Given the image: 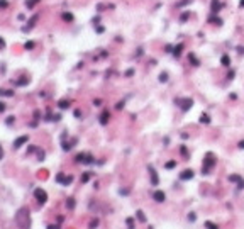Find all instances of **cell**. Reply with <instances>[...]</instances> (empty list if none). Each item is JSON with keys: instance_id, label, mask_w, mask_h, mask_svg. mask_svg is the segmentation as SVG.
Here are the masks:
<instances>
[{"instance_id": "obj_26", "label": "cell", "mask_w": 244, "mask_h": 229, "mask_svg": "<svg viewBox=\"0 0 244 229\" xmlns=\"http://www.w3.org/2000/svg\"><path fill=\"white\" fill-rule=\"evenodd\" d=\"M188 58H190V60H192V65H195V66H197V65H198V60H197V58H195V54H190Z\"/></svg>"}, {"instance_id": "obj_23", "label": "cell", "mask_w": 244, "mask_h": 229, "mask_svg": "<svg viewBox=\"0 0 244 229\" xmlns=\"http://www.w3.org/2000/svg\"><path fill=\"white\" fill-rule=\"evenodd\" d=\"M15 83H17V85H26V83H29V78L26 76V78H22V80H17Z\"/></svg>"}, {"instance_id": "obj_2", "label": "cell", "mask_w": 244, "mask_h": 229, "mask_svg": "<svg viewBox=\"0 0 244 229\" xmlns=\"http://www.w3.org/2000/svg\"><path fill=\"white\" fill-rule=\"evenodd\" d=\"M215 165V158H214V155L212 153H209V155L203 158V166H202V173H210V170H212V166Z\"/></svg>"}, {"instance_id": "obj_15", "label": "cell", "mask_w": 244, "mask_h": 229, "mask_svg": "<svg viewBox=\"0 0 244 229\" xmlns=\"http://www.w3.org/2000/svg\"><path fill=\"white\" fill-rule=\"evenodd\" d=\"M210 22L212 24H217V26H222V19L220 17H210Z\"/></svg>"}, {"instance_id": "obj_29", "label": "cell", "mask_w": 244, "mask_h": 229, "mask_svg": "<svg viewBox=\"0 0 244 229\" xmlns=\"http://www.w3.org/2000/svg\"><path fill=\"white\" fill-rule=\"evenodd\" d=\"M24 46H26V49H32V48L36 46V44H34L32 41H29V42H26V44H24Z\"/></svg>"}, {"instance_id": "obj_9", "label": "cell", "mask_w": 244, "mask_h": 229, "mask_svg": "<svg viewBox=\"0 0 244 229\" xmlns=\"http://www.w3.org/2000/svg\"><path fill=\"white\" fill-rule=\"evenodd\" d=\"M149 175H151V183H153V185H158V175H156V171H154L153 166L149 168Z\"/></svg>"}, {"instance_id": "obj_12", "label": "cell", "mask_w": 244, "mask_h": 229, "mask_svg": "<svg viewBox=\"0 0 244 229\" xmlns=\"http://www.w3.org/2000/svg\"><path fill=\"white\" fill-rule=\"evenodd\" d=\"M66 207H68L70 210H73V209H75V199H73V197H70V199L66 200Z\"/></svg>"}, {"instance_id": "obj_25", "label": "cell", "mask_w": 244, "mask_h": 229, "mask_svg": "<svg viewBox=\"0 0 244 229\" xmlns=\"http://www.w3.org/2000/svg\"><path fill=\"white\" fill-rule=\"evenodd\" d=\"M164 166H166V168H168V170L175 168V166H176V161H168V163H166V165H164Z\"/></svg>"}, {"instance_id": "obj_8", "label": "cell", "mask_w": 244, "mask_h": 229, "mask_svg": "<svg viewBox=\"0 0 244 229\" xmlns=\"http://www.w3.org/2000/svg\"><path fill=\"white\" fill-rule=\"evenodd\" d=\"M180 178H182V180H192V178H193V171H192V170H185V171L180 173Z\"/></svg>"}, {"instance_id": "obj_1", "label": "cell", "mask_w": 244, "mask_h": 229, "mask_svg": "<svg viewBox=\"0 0 244 229\" xmlns=\"http://www.w3.org/2000/svg\"><path fill=\"white\" fill-rule=\"evenodd\" d=\"M15 224L19 226V229H29L31 228V214L27 207H20L15 212Z\"/></svg>"}, {"instance_id": "obj_31", "label": "cell", "mask_w": 244, "mask_h": 229, "mask_svg": "<svg viewBox=\"0 0 244 229\" xmlns=\"http://www.w3.org/2000/svg\"><path fill=\"white\" fill-rule=\"evenodd\" d=\"M205 226H207V229H219V228L215 226V224H212V223H207Z\"/></svg>"}, {"instance_id": "obj_5", "label": "cell", "mask_w": 244, "mask_h": 229, "mask_svg": "<svg viewBox=\"0 0 244 229\" xmlns=\"http://www.w3.org/2000/svg\"><path fill=\"white\" fill-rule=\"evenodd\" d=\"M27 141H29V136H20V138H17V139L14 141V148H15V149L20 148V146H22L24 143H27Z\"/></svg>"}, {"instance_id": "obj_16", "label": "cell", "mask_w": 244, "mask_h": 229, "mask_svg": "<svg viewBox=\"0 0 244 229\" xmlns=\"http://www.w3.org/2000/svg\"><path fill=\"white\" fill-rule=\"evenodd\" d=\"M95 160H93V156L92 155H87L85 156V160H83V163H85V165H90V163H93Z\"/></svg>"}, {"instance_id": "obj_10", "label": "cell", "mask_w": 244, "mask_h": 229, "mask_svg": "<svg viewBox=\"0 0 244 229\" xmlns=\"http://www.w3.org/2000/svg\"><path fill=\"white\" fill-rule=\"evenodd\" d=\"M108 117H110V114H108V110H105V112H102V115H100V124L102 126H105L108 122Z\"/></svg>"}, {"instance_id": "obj_36", "label": "cell", "mask_w": 244, "mask_h": 229, "mask_svg": "<svg viewBox=\"0 0 244 229\" xmlns=\"http://www.w3.org/2000/svg\"><path fill=\"white\" fill-rule=\"evenodd\" d=\"M4 110H5V104H2V102H0V112H4Z\"/></svg>"}, {"instance_id": "obj_39", "label": "cell", "mask_w": 244, "mask_h": 229, "mask_svg": "<svg viewBox=\"0 0 244 229\" xmlns=\"http://www.w3.org/2000/svg\"><path fill=\"white\" fill-rule=\"evenodd\" d=\"M4 46H5V41H4L2 37H0V48H4Z\"/></svg>"}, {"instance_id": "obj_27", "label": "cell", "mask_w": 244, "mask_h": 229, "mask_svg": "<svg viewBox=\"0 0 244 229\" xmlns=\"http://www.w3.org/2000/svg\"><path fill=\"white\" fill-rule=\"evenodd\" d=\"M63 19H65V20H70V22H71V20H73V15H71V14H63Z\"/></svg>"}, {"instance_id": "obj_40", "label": "cell", "mask_w": 244, "mask_h": 229, "mask_svg": "<svg viewBox=\"0 0 244 229\" xmlns=\"http://www.w3.org/2000/svg\"><path fill=\"white\" fill-rule=\"evenodd\" d=\"M4 158V149H2V146H0V160Z\"/></svg>"}, {"instance_id": "obj_18", "label": "cell", "mask_w": 244, "mask_h": 229, "mask_svg": "<svg viewBox=\"0 0 244 229\" xmlns=\"http://www.w3.org/2000/svg\"><path fill=\"white\" fill-rule=\"evenodd\" d=\"M136 214H137V219H139L141 223H146V217H144V214H142V210H137Z\"/></svg>"}, {"instance_id": "obj_7", "label": "cell", "mask_w": 244, "mask_h": 229, "mask_svg": "<svg viewBox=\"0 0 244 229\" xmlns=\"http://www.w3.org/2000/svg\"><path fill=\"white\" fill-rule=\"evenodd\" d=\"M153 199H154L156 202H164L166 195H164V192H161V190H156L154 194H153Z\"/></svg>"}, {"instance_id": "obj_38", "label": "cell", "mask_w": 244, "mask_h": 229, "mask_svg": "<svg viewBox=\"0 0 244 229\" xmlns=\"http://www.w3.org/2000/svg\"><path fill=\"white\" fill-rule=\"evenodd\" d=\"M12 122H14V117H9V119H7V124H9V126H10Z\"/></svg>"}, {"instance_id": "obj_24", "label": "cell", "mask_w": 244, "mask_h": 229, "mask_svg": "<svg viewBox=\"0 0 244 229\" xmlns=\"http://www.w3.org/2000/svg\"><path fill=\"white\" fill-rule=\"evenodd\" d=\"M97 226H98V219H93V221L90 223V226H88V228H90V229H95Z\"/></svg>"}, {"instance_id": "obj_11", "label": "cell", "mask_w": 244, "mask_h": 229, "mask_svg": "<svg viewBox=\"0 0 244 229\" xmlns=\"http://www.w3.org/2000/svg\"><path fill=\"white\" fill-rule=\"evenodd\" d=\"M0 95H4V97H12V95H14V90H9V88H2V90H0Z\"/></svg>"}, {"instance_id": "obj_30", "label": "cell", "mask_w": 244, "mask_h": 229, "mask_svg": "<svg viewBox=\"0 0 244 229\" xmlns=\"http://www.w3.org/2000/svg\"><path fill=\"white\" fill-rule=\"evenodd\" d=\"M159 81H168V75L161 73V75H159Z\"/></svg>"}, {"instance_id": "obj_37", "label": "cell", "mask_w": 244, "mask_h": 229, "mask_svg": "<svg viewBox=\"0 0 244 229\" xmlns=\"http://www.w3.org/2000/svg\"><path fill=\"white\" fill-rule=\"evenodd\" d=\"M93 104H95V105H102V100H100V99H97V100H93Z\"/></svg>"}, {"instance_id": "obj_3", "label": "cell", "mask_w": 244, "mask_h": 229, "mask_svg": "<svg viewBox=\"0 0 244 229\" xmlns=\"http://www.w3.org/2000/svg\"><path fill=\"white\" fill-rule=\"evenodd\" d=\"M175 104L178 105V107L182 109L183 112H187L188 109H192V105H193V100L192 99H176Z\"/></svg>"}, {"instance_id": "obj_33", "label": "cell", "mask_w": 244, "mask_h": 229, "mask_svg": "<svg viewBox=\"0 0 244 229\" xmlns=\"http://www.w3.org/2000/svg\"><path fill=\"white\" fill-rule=\"evenodd\" d=\"M90 173H85V175H83V178H81V182H88V178H90Z\"/></svg>"}, {"instance_id": "obj_42", "label": "cell", "mask_w": 244, "mask_h": 229, "mask_svg": "<svg viewBox=\"0 0 244 229\" xmlns=\"http://www.w3.org/2000/svg\"><path fill=\"white\" fill-rule=\"evenodd\" d=\"M239 148H241V149H244V141H241V143H239Z\"/></svg>"}, {"instance_id": "obj_14", "label": "cell", "mask_w": 244, "mask_h": 229, "mask_svg": "<svg viewBox=\"0 0 244 229\" xmlns=\"http://www.w3.org/2000/svg\"><path fill=\"white\" fill-rule=\"evenodd\" d=\"M182 49H183V44H178V46L175 48V51H173V54H175L176 58H178V56L182 54Z\"/></svg>"}, {"instance_id": "obj_4", "label": "cell", "mask_w": 244, "mask_h": 229, "mask_svg": "<svg viewBox=\"0 0 244 229\" xmlns=\"http://www.w3.org/2000/svg\"><path fill=\"white\" fill-rule=\"evenodd\" d=\"M34 197L37 199V202H39L41 205L47 202V194L42 189H36V190H34Z\"/></svg>"}, {"instance_id": "obj_32", "label": "cell", "mask_w": 244, "mask_h": 229, "mask_svg": "<svg viewBox=\"0 0 244 229\" xmlns=\"http://www.w3.org/2000/svg\"><path fill=\"white\" fill-rule=\"evenodd\" d=\"M188 15H190L188 12H185V14H183V15H182V17H180V20H182V22H185V20L188 19Z\"/></svg>"}, {"instance_id": "obj_19", "label": "cell", "mask_w": 244, "mask_h": 229, "mask_svg": "<svg viewBox=\"0 0 244 229\" xmlns=\"http://www.w3.org/2000/svg\"><path fill=\"white\" fill-rule=\"evenodd\" d=\"M37 2H39V0H29V2H26V7H27V9H32Z\"/></svg>"}, {"instance_id": "obj_17", "label": "cell", "mask_w": 244, "mask_h": 229, "mask_svg": "<svg viewBox=\"0 0 244 229\" xmlns=\"http://www.w3.org/2000/svg\"><path fill=\"white\" fill-rule=\"evenodd\" d=\"M200 122H205V124H209V122H210V117H209L207 114H202V115H200Z\"/></svg>"}, {"instance_id": "obj_28", "label": "cell", "mask_w": 244, "mask_h": 229, "mask_svg": "<svg viewBox=\"0 0 244 229\" xmlns=\"http://www.w3.org/2000/svg\"><path fill=\"white\" fill-rule=\"evenodd\" d=\"M9 7V2L7 0H0V9H7Z\"/></svg>"}, {"instance_id": "obj_41", "label": "cell", "mask_w": 244, "mask_h": 229, "mask_svg": "<svg viewBox=\"0 0 244 229\" xmlns=\"http://www.w3.org/2000/svg\"><path fill=\"white\" fill-rule=\"evenodd\" d=\"M239 7H241V9H244V0H241V2H239Z\"/></svg>"}, {"instance_id": "obj_13", "label": "cell", "mask_w": 244, "mask_h": 229, "mask_svg": "<svg viewBox=\"0 0 244 229\" xmlns=\"http://www.w3.org/2000/svg\"><path fill=\"white\" fill-rule=\"evenodd\" d=\"M220 61H222V65H224V66H229V65H230V58L227 56V54H224L222 58H220Z\"/></svg>"}, {"instance_id": "obj_34", "label": "cell", "mask_w": 244, "mask_h": 229, "mask_svg": "<svg viewBox=\"0 0 244 229\" xmlns=\"http://www.w3.org/2000/svg\"><path fill=\"white\" fill-rule=\"evenodd\" d=\"M127 224H129V229H134V226H132V224H134V221H132L131 217L127 219Z\"/></svg>"}, {"instance_id": "obj_20", "label": "cell", "mask_w": 244, "mask_h": 229, "mask_svg": "<svg viewBox=\"0 0 244 229\" xmlns=\"http://www.w3.org/2000/svg\"><path fill=\"white\" fill-rule=\"evenodd\" d=\"M85 156H87V155H85V153H80V155H76V161H78V163H83V160H85Z\"/></svg>"}, {"instance_id": "obj_22", "label": "cell", "mask_w": 244, "mask_h": 229, "mask_svg": "<svg viewBox=\"0 0 244 229\" xmlns=\"http://www.w3.org/2000/svg\"><path fill=\"white\" fill-rule=\"evenodd\" d=\"M229 180H230V182H237V183H239V182H241V176H237V175H230V176H229Z\"/></svg>"}, {"instance_id": "obj_6", "label": "cell", "mask_w": 244, "mask_h": 229, "mask_svg": "<svg viewBox=\"0 0 244 229\" xmlns=\"http://www.w3.org/2000/svg\"><path fill=\"white\" fill-rule=\"evenodd\" d=\"M222 9V2L220 0H212V4H210V10L215 14V12H219Z\"/></svg>"}, {"instance_id": "obj_35", "label": "cell", "mask_w": 244, "mask_h": 229, "mask_svg": "<svg viewBox=\"0 0 244 229\" xmlns=\"http://www.w3.org/2000/svg\"><path fill=\"white\" fill-rule=\"evenodd\" d=\"M47 229H60V226H53V224H49V226H47Z\"/></svg>"}, {"instance_id": "obj_21", "label": "cell", "mask_w": 244, "mask_h": 229, "mask_svg": "<svg viewBox=\"0 0 244 229\" xmlns=\"http://www.w3.org/2000/svg\"><path fill=\"white\" fill-rule=\"evenodd\" d=\"M60 107L61 109H68V107H70V102H68V100H61L60 102Z\"/></svg>"}]
</instances>
